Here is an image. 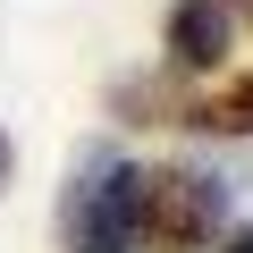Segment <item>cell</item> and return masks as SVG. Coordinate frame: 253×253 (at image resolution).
Instances as JSON below:
<instances>
[{"mask_svg":"<svg viewBox=\"0 0 253 253\" xmlns=\"http://www.w3.org/2000/svg\"><path fill=\"white\" fill-rule=\"evenodd\" d=\"M228 253H253V236H236V245H228Z\"/></svg>","mask_w":253,"mask_h":253,"instance_id":"obj_6","label":"cell"},{"mask_svg":"<svg viewBox=\"0 0 253 253\" xmlns=\"http://www.w3.org/2000/svg\"><path fill=\"white\" fill-rule=\"evenodd\" d=\"M228 34H236V9H228V0H177V17H169V51L186 68H211L228 51Z\"/></svg>","mask_w":253,"mask_h":253,"instance_id":"obj_3","label":"cell"},{"mask_svg":"<svg viewBox=\"0 0 253 253\" xmlns=\"http://www.w3.org/2000/svg\"><path fill=\"white\" fill-rule=\"evenodd\" d=\"M203 126H228V135H253V76L245 84H228L211 110H203Z\"/></svg>","mask_w":253,"mask_h":253,"instance_id":"obj_4","label":"cell"},{"mask_svg":"<svg viewBox=\"0 0 253 253\" xmlns=\"http://www.w3.org/2000/svg\"><path fill=\"white\" fill-rule=\"evenodd\" d=\"M0 186H9V135H0Z\"/></svg>","mask_w":253,"mask_h":253,"instance_id":"obj_5","label":"cell"},{"mask_svg":"<svg viewBox=\"0 0 253 253\" xmlns=\"http://www.w3.org/2000/svg\"><path fill=\"white\" fill-rule=\"evenodd\" d=\"M228 211V186L219 177H194V169H169V177H135V236L152 253H194Z\"/></svg>","mask_w":253,"mask_h":253,"instance_id":"obj_2","label":"cell"},{"mask_svg":"<svg viewBox=\"0 0 253 253\" xmlns=\"http://www.w3.org/2000/svg\"><path fill=\"white\" fill-rule=\"evenodd\" d=\"M68 253H135V169L84 152L68 177Z\"/></svg>","mask_w":253,"mask_h":253,"instance_id":"obj_1","label":"cell"}]
</instances>
